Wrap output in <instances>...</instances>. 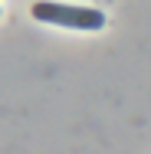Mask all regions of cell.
<instances>
[{"mask_svg": "<svg viewBox=\"0 0 151 154\" xmlns=\"http://www.w3.org/2000/svg\"><path fill=\"white\" fill-rule=\"evenodd\" d=\"M33 17L39 23H53L62 30H102L105 26V13L95 7H79V3H53V0H39L33 3Z\"/></svg>", "mask_w": 151, "mask_h": 154, "instance_id": "1", "label": "cell"}]
</instances>
